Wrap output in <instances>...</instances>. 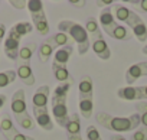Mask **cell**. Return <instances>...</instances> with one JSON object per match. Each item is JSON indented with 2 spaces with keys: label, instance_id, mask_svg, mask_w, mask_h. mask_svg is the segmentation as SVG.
Segmentation results:
<instances>
[{
  "label": "cell",
  "instance_id": "obj_1",
  "mask_svg": "<svg viewBox=\"0 0 147 140\" xmlns=\"http://www.w3.org/2000/svg\"><path fill=\"white\" fill-rule=\"evenodd\" d=\"M97 123L111 131H117V133H125V131H133L137 130L140 126V114H131L130 117H114L108 113L100 111L95 116Z\"/></svg>",
  "mask_w": 147,
  "mask_h": 140
},
{
  "label": "cell",
  "instance_id": "obj_2",
  "mask_svg": "<svg viewBox=\"0 0 147 140\" xmlns=\"http://www.w3.org/2000/svg\"><path fill=\"white\" fill-rule=\"evenodd\" d=\"M74 85V78H71L69 81L66 83H62L59 84L55 91H53V95L51 98L52 101V114H53V118L55 121L58 123V126L61 127H65L68 118H69V114H68V107H66V98H68V94L71 91V87Z\"/></svg>",
  "mask_w": 147,
  "mask_h": 140
},
{
  "label": "cell",
  "instance_id": "obj_3",
  "mask_svg": "<svg viewBox=\"0 0 147 140\" xmlns=\"http://www.w3.org/2000/svg\"><path fill=\"white\" fill-rule=\"evenodd\" d=\"M58 29L63 33H66L74 42H77L78 45V52L80 55H85L90 49V39L87 35V30L84 26H81L80 23L74 22V20H62L58 25Z\"/></svg>",
  "mask_w": 147,
  "mask_h": 140
},
{
  "label": "cell",
  "instance_id": "obj_4",
  "mask_svg": "<svg viewBox=\"0 0 147 140\" xmlns=\"http://www.w3.org/2000/svg\"><path fill=\"white\" fill-rule=\"evenodd\" d=\"M12 113H13L15 120L19 126H22L26 130H33L35 129V121L28 114L26 101H25V91L23 90H18L13 94V97H12Z\"/></svg>",
  "mask_w": 147,
  "mask_h": 140
},
{
  "label": "cell",
  "instance_id": "obj_5",
  "mask_svg": "<svg viewBox=\"0 0 147 140\" xmlns=\"http://www.w3.org/2000/svg\"><path fill=\"white\" fill-rule=\"evenodd\" d=\"M0 129H2V134L5 136L6 140H35L33 137L30 136H26V134H22L13 124L12 121V117L5 113L2 116V120H0Z\"/></svg>",
  "mask_w": 147,
  "mask_h": 140
},
{
  "label": "cell",
  "instance_id": "obj_6",
  "mask_svg": "<svg viewBox=\"0 0 147 140\" xmlns=\"http://www.w3.org/2000/svg\"><path fill=\"white\" fill-rule=\"evenodd\" d=\"M127 25L131 28L133 35L138 39V42H146L147 41V26H146V23L143 22V19L136 12H133V15L128 19Z\"/></svg>",
  "mask_w": 147,
  "mask_h": 140
},
{
  "label": "cell",
  "instance_id": "obj_7",
  "mask_svg": "<svg viewBox=\"0 0 147 140\" xmlns=\"http://www.w3.org/2000/svg\"><path fill=\"white\" fill-rule=\"evenodd\" d=\"M117 22L114 19V15H113V9L111 7H104L100 13V28L108 35L113 38V33L117 28Z\"/></svg>",
  "mask_w": 147,
  "mask_h": 140
},
{
  "label": "cell",
  "instance_id": "obj_8",
  "mask_svg": "<svg viewBox=\"0 0 147 140\" xmlns=\"http://www.w3.org/2000/svg\"><path fill=\"white\" fill-rule=\"evenodd\" d=\"M20 41L22 39L18 35H15L13 32L9 30V35L5 41V53L9 59H12V61L18 59V55L20 51Z\"/></svg>",
  "mask_w": 147,
  "mask_h": 140
},
{
  "label": "cell",
  "instance_id": "obj_9",
  "mask_svg": "<svg viewBox=\"0 0 147 140\" xmlns=\"http://www.w3.org/2000/svg\"><path fill=\"white\" fill-rule=\"evenodd\" d=\"M117 95L121 100L125 101H136V100H144V94H143V87H123L117 91Z\"/></svg>",
  "mask_w": 147,
  "mask_h": 140
},
{
  "label": "cell",
  "instance_id": "obj_10",
  "mask_svg": "<svg viewBox=\"0 0 147 140\" xmlns=\"http://www.w3.org/2000/svg\"><path fill=\"white\" fill-rule=\"evenodd\" d=\"M38 49V45L35 42H28L26 45H23L19 51L18 59H16V65L18 66H23V65H30V59L32 55L35 53V51Z\"/></svg>",
  "mask_w": 147,
  "mask_h": 140
},
{
  "label": "cell",
  "instance_id": "obj_11",
  "mask_svg": "<svg viewBox=\"0 0 147 140\" xmlns=\"http://www.w3.org/2000/svg\"><path fill=\"white\" fill-rule=\"evenodd\" d=\"M58 48V45L55 43L53 38H48L45 42L40 43V46L38 48V56H39V61L40 62H48V59L51 58V55L53 53V51Z\"/></svg>",
  "mask_w": 147,
  "mask_h": 140
},
{
  "label": "cell",
  "instance_id": "obj_12",
  "mask_svg": "<svg viewBox=\"0 0 147 140\" xmlns=\"http://www.w3.org/2000/svg\"><path fill=\"white\" fill-rule=\"evenodd\" d=\"M85 30H87L90 43H91V42L94 43V42H97V41H100V39H104V38H102V30H101L98 22H97L94 18L87 19V22H85Z\"/></svg>",
  "mask_w": 147,
  "mask_h": 140
},
{
  "label": "cell",
  "instance_id": "obj_13",
  "mask_svg": "<svg viewBox=\"0 0 147 140\" xmlns=\"http://www.w3.org/2000/svg\"><path fill=\"white\" fill-rule=\"evenodd\" d=\"M33 114H35V120L36 123L43 129L51 131L53 129V121L48 113V108H33Z\"/></svg>",
  "mask_w": 147,
  "mask_h": 140
},
{
  "label": "cell",
  "instance_id": "obj_14",
  "mask_svg": "<svg viewBox=\"0 0 147 140\" xmlns=\"http://www.w3.org/2000/svg\"><path fill=\"white\" fill-rule=\"evenodd\" d=\"M48 100H49V87H48V85L39 87V88L35 91L33 98H32L33 108H46Z\"/></svg>",
  "mask_w": 147,
  "mask_h": 140
},
{
  "label": "cell",
  "instance_id": "obj_15",
  "mask_svg": "<svg viewBox=\"0 0 147 140\" xmlns=\"http://www.w3.org/2000/svg\"><path fill=\"white\" fill-rule=\"evenodd\" d=\"M141 77H144V62H138V64L131 65L125 72V81L130 87Z\"/></svg>",
  "mask_w": 147,
  "mask_h": 140
},
{
  "label": "cell",
  "instance_id": "obj_16",
  "mask_svg": "<svg viewBox=\"0 0 147 140\" xmlns=\"http://www.w3.org/2000/svg\"><path fill=\"white\" fill-rule=\"evenodd\" d=\"M72 52H74V46H72V45L62 46L61 49H58V51L55 52L53 62L58 64V65H63V66H66V64H68V61H69Z\"/></svg>",
  "mask_w": 147,
  "mask_h": 140
},
{
  "label": "cell",
  "instance_id": "obj_17",
  "mask_svg": "<svg viewBox=\"0 0 147 140\" xmlns=\"http://www.w3.org/2000/svg\"><path fill=\"white\" fill-rule=\"evenodd\" d=\"M18 77L22 80L23 84L26 85H33L35 84V74L32 71V66L30 65H23V66H18V71H16Z\"/></svg>",
  "mask_w": 147,
  "mask_h": 140
},
{
  "label": "cell",
  "instance_id": "obj_18",
  "mask_svg": "<svg viewBox=\"0 0 147 140\" xmlns=\"http://www.w3.org/2000/svg\"><path fill=\"white\" fill-rule=\"evenodd\" d=\"M78 91H80V97H94V83L90 75L81 78Z\"/></svg>",
  "mask_w": 147,
  "mask_h": 140
},
{
  "label": "cell",
  "instance_id": "obj_19",
  "mask_svg": "<svg viewBox=\"0 0 147 140\" xmlns=\"http://www.w3.org/2000/svg\"><path fill=\"white\" fill-rule=\"evenodd\" d=\"M78 106H80L81 116L84 118H90L94 111V97H80Z\"/></svg>",
  "mask_w": 147,
  "mask_h": 140
},
{
  "label": "cell",
  "instance_id": "obj_20",
  "mask_svg": "<svg viewBox=\"0 0 147 140\" xmlns=\"http://www.w3.org/2000/svg\"><path fill=\"white\" fill-rule=\"evenodd\" d=\"M92 51L95 52V55L100 59H104V61L110 59V56H111V49L108 48V45L104 39H100V41L94 42L92 43Z\"/></svg>",
  "mask_w": 147,
  "mask_h": 140
},
{
  "label": "cell",
  "instance_id": "obj_21",
  "mask_svg": "<svg viewBox=\"0 0 147 140\" xmlns=\"http://www.w3.org/2000/svg\"><path fill=\"white\" fill-rule=\"evenodd\" d=\"M66 133L68 134H80L81 131V121H80V114L78 113H74L69 116L66 124H65Z\"/></svg>",
  "mask_w": 147,
  "mask_h": 140
},
{
  "label": "cell",
  "instance_id": "obj_22",
  "mask_svg": "<svg viewBox=\"0 0 147 140\" xmlns=\"http://www.w3.org/2000/svg\"><path fill=\"white\" fill-rule=\"evenodd\" d=\"M52 71H53V75H55L56 81H59L61 84L62 83H66V81H69L72 78L71 74H69V71H68V68L63 66V65H58V64L52 62Z\"/></svg>",
  "mask_w": 147,
  "mask_h": 140
},
{
  "label": "cell",
  "instance_id": "obj_23",
  "mask_svg": "<svg viewBox=\"0 0 147 140\" xmlns=\"http://www.w3.org/2000/svg\"><path fill=\"white\" fill-rule=\"evenodd\" d=\"M28 9H29V12H30L32 19L46 16L45 9H43V3L40 2V0H29V2H28Z\"/></svg>",
  "mask_w": 147,
  "mask_h": 140
},
{
  "label": "cell",
  "instance_id": "obj_24",
  "mask_svg": "<svg viewBox=\"0 0 147 140\" xmlns=\"http://www.w3.org/2000/svg\"><path fill=\"white\" fill-rule=\"evenodd\" d=\"M32 30H33V25H32L30 22H19V23H16V25L10 29V32H13L15 35H18L20 39H22L23 36L29 35Z\"/></svg>",
  "mask_w": 147,
  "mask_h": 140
},
{
  "label": "cell",
  "instance_id": "obj_25",
  "mask_svg": "<svg viewBox=\"0 0 147 140\" xmlns=\"http://www.w3.org/2000/svg\"><path fill=\"white\" fill-rule=\"evenodd\" d=\"M113 9V15H115V18L118 19V20H121V22H128V19L131 18V15H133V10H130L128 7H124V6H121V5H117L115 7H111Z\"/></svg>",
  "mask_w": 147,
  "mask_h": 140
},
{
  "label": "cell",
  "instance_id": "obj_26",
  "mask_svg": "<svg viewBox=\"0 0 147 140\" xmlns=\"http://www.w3.org/2000/svg\"><path fill=\"white\" fill-rule=\"evenodd\" d=\"M16 78H18V74L15 69H7V71L0 72V88L10 85L12 83H15Z\"/></svg>",
  "mask_w": 147,
  "mask_h": 140
},
{
  "label": "cell",
  "instance_id": "obj_27",
  "mask_svg": "<svg viewBox=\"0 0 147 140\" xmlns=\"http://www.w3.org/2000/svg\"><path fill=\"white\" fill-rule=\"evenodd\" d=\"M113 38L117 39V41H130V39L133 38V33H131L125 26L118 25V26L115 28L114 33H113Z\"/></svg>",
  "mask_w": 147,
  "mask_h": 140
},
{
  "label": "cell",
  "instance_id": "obj_28",
  "mask_svg": "<svg viewBox=\"0 0 147 140\" xmlns=\"http://www.w3.org/2000/svg\"><path fill=\"white\" fill-rule=\"evenodd\" d=\"M32 20H33V25H35L36 30L40 35H48L49 33V23H48L46 16H43V18H35Z\"/></svg>",
  "mask_w": 147,
  "mask_h": 140
},
{
  "label": "cell",
  "instance_id": "obj_29",
  "mask_svg": "<svg viewBox=\"0 0 147 140\" xmlns=\"http://www.w3.org/2000/svg\"><path fill=\"white\" fill-rule=\"evenodd\" d=\"M136 110L140 114V124L143 127H147V103L146 101H138L136 104Z\"/></svg>",
  "mask_w": 147,
  "mask_h": 140
},
{
  "label": "cell",
  "instance_id": "obj_30",
  "mask_svg": "<svg viewBox=\"0 0 147 140\" xmlns=\"http://www.w3.org/2000/svg\"><path fill=\"white\" fill-rule=\"evenodd\" d=\"M52 38H53V41H55V43H56L58 46L72 45V39H71L66 33H63V32H58V33H55Z\"/></svg>",
  "mask_w": 147,
  "mask_h": 140
},
{
  "label": "cell",
  "instance_id": "obj_31",
  "mask_svg": "<svg viewBox=\"0 0 147 140\" xmlns=\"http://www.w3.org/2000/svg\"><path fill=\"white\" fill-rule=\"evenodd\" d=\"M100 131L97 130L95 126H88L87 127V140H100Z\"/></svg>",
  "mask_w": 147,
  "mask_h": 140
},
{
  "label": "cell",
  "instance_id": "obj_32",
  "mask_svg": "<svg viewBox=\"0 0 147 140\" xmlns=\"http://www.w3.org/2000/svg\"><path fill=\"white\" fill-rule=\"evenodd\" d=\"M131 140H147V127H143V126L138 127V129L134 131Z\"/></svg>",
  "mask_w": 147,
  "mask_h": 140
},
{
  "label": "cell",
  "instance_id": "obj_33",
  "mask_svg": "<svg viewBox=\"0 0 147 140\" xmlns=\"http://www.w3.org/2000/svg\"><path fill=\"white\" fill-rule=\"evenodd\" d=\"M10 5L16 9H25L28 7V2H25V0H10Z\"/></svg>",
  "mask_w": 147,
  "mask_h": 140
},
{
  "label": "cell",
  "instance_id": "obj_34",
  "mask_svg": "<svg viewBox=\"0 0 147 140\" xmlns=\"http://www.w3.org/2000/svg\"><path fill=\"white\" fill-rule=\"evenodd\" d=\"M131 5L138 6L143 12H147V0H140V2H131Z\"/></svg>",
  "mask_w": 147,
  "mask_h": 140
},
{
  "label": "cell",
  "instance_id": "obj_35",
  "mask_svg": "<svg viewBox=\"0 0 147 140\" xmlns=\"http://www.w3.org/2000/svg\"><path fill=\"white\" fill-rule=\"evenodd\" d=\"M68 5L71 6H77V7H84L87 5V2H84V0H69Z\"/></svg>",
  "mask_w": 147,
  "mask_h": 140
},
{
  "label": "cell",
  "instance_id": "obj_36",
  "mask_svg": "<svg viewBox=\"0 0 147 140\" xmlns=\"http://www.w3.org/2000/svg\"><path fill=\"white\" fill-rule=\"evenodd\" d=\"M5 35H6V26L3 23H0V42H2V39L5 38Z\"/></svg>",
  "mask_w": 147,
  "mask_h": 140
},
{
  "label": "cell",
  "instance_id": "obj_37",
  "mask_svg": "<svg viewBox=\"0 0 147 140\" xmlns=\"http://www.w3.org/2000/svg\"><path fill=\"white\" fill-rule=\"evenodd\" d=\"M68 136V140H82L81 134H66Z\"/></svg>",
  "mask_w": 147,
  "mask_h": 140
},
{
  "label": "cell",
  "instance_id": "obj_38",
  "mask_svg": "<svg viewBox=\"0 0 147 140\" xmlns=\"http://www.w3.org/2000/svg\"><path fill=\"white\" fill-rule=\"evenodd\" d=\"M110 140H127V139L124 136H121V134H113L110 137Z\"/></svg>",
  "mask_w": 147,
  "mask_h": 140
},
{
  "label": "cell",
  "instance_id": "obj_39",
  "mask_svg": "<svg viewBox=\"0 0 147 140\" xmlns=\"http://www.w3.org/2000/svg\"><path fill=\"white\" fill-rule=\"evenodd\" d=\"M113 2H110V0H105V2H95L97 6H110Z\"/></svg>",
  "mask_w": 147,
  "mask_h": 140
},
{
  "label": "cell",
  "instance_id": "obj_40",
  "mask_svg": "<svg viewBox=\"0 0 147 140\" xmlns=\"http://www.w3.org/2000/svg\"><path fill=\"white\" fill-rule=\"evenodd\" d=\"M143 94H144V100H147V85L143 87Z\"/></svg>",
  "mask_w": 147,
  "mask_h": 140
},
{
  "label": "cell",
  "instance_id": "obj_41",
  "mask_svg": "<svg viewBox=\"0 0 147 140\" xmlns=\"http://www.w3.org/2000/svg\"><path fill=\"white\" fill-rule=\"evenodd\" d=\"M144 77H147V62H144Z\"/></svg>",
  "mask_w": 147,
  "mask_h": 140
},
{
  "label": "cell",
  "instance_id": "obj_42",
  "mask_svg": "<svg viewBox=\"0 0 147 140\" xmlns=\"http://www.w3.org/2000/svg\"><path fill=\"white\" fill-rule=\"evenodd\" d=\"M143 53H146V55H147V45L143 48Z\"/></svg>",
  "mask_w": 147,
  "mask_h": 140
},
{
  "label": "cell",
  "instance_id": "obj_43",
  "mask_svg": "<svg viewBox=\"0 0 147 140\" xmlns=\"http://www.w3.org/2000/svg\"><path fill=\"white\" fill-rule=\"evenodd\" d=\"M0 133H2V129H0Z\"/></svg>",
  "mask_w": 147,
  "mask_h": 140
},
{
  "label": "cell",
  "instance_id": "obj_44",
  "mask_svg": "<svg viewBox=\"0 0 147 140\" xmlns=\"http://www.w3.org/2000/svg\"><path fill=\"white\" fill-rule=\"evenodd\" d=\"M100 140H102V139H100Z\"/></svg>",
  "mask_w": 147,
  "mask_h": 140
}]
</instances>
